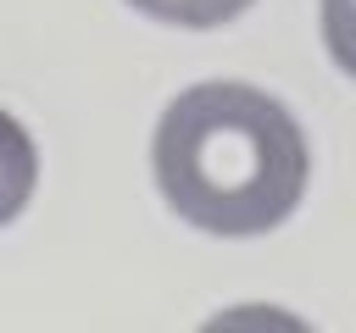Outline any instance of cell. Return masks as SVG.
Segmentation results:
<instances>
[{"mask_svg": "<svg viewBox=\"0 0 356 333\" xmlns=\"http://www.w3.org/2000/svg\"><path fill=\"white\" fill-rule=\"evenodd\" d=\"M150 172L178 222L211 239H256L295 216L312 150L284 100L239 78H206L167 100Z\"/></svg>", "mask_w": 356, "mask_h": 333, "instance_id": "6da1fadb", "label": "cell"}, {"mask_svg": "<svg viewBox=\"0 0 356 333\" xmlns=\"http://www.w3.org/2000/svg\"><path fill=\"white\" fill-rule=\"evenodd\" d=\"M33 189H39V144L11 111H0V228L28 211Z\"/></svg>", "mask_w": 356, "mask_h": 333, "instance_id": "7a4b0ae2", "label": "cell"}, {"mask_svg": "<svg viewBox=\"0 0 356 333\" xmlns=\"http://www.w3.org/2000/svg\"><path fill=\"white\" fill-rule=\"evenodd\" d=\"M128 6L167 28H222V22L245 17L256 0H128Z\"/></svg>", "mask_w": 356, "mask_h": 333, "instance_id": "3957f363", "label": "cell"}, {"mask_svg": "<svg viewBox=\"0 0 356 333\" xmlns=\"http://www.w3.org/2000/svg\"><path fill=\"white\" fill-rule=\"evenodd\" d=\"M323 44L345 78H356V0H323Z\"/></svg>", "mask_w": 356, "mask_h": 333, "instance_id": "277c9868", "label": "cell"}]
</instances>
